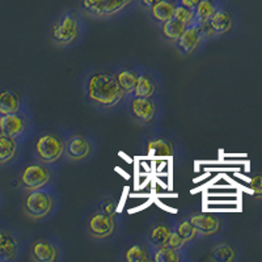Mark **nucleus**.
<instances>
[{"label":"nucleus","instance_id":"obj_1","mask_svg":"<svg viewBox=\"0 0 262 262\" xmlns=\"http://www.w3.org/2000/svg\"><path fill=\"white\" fill-rule=\"evenodd\" d=\"M83 93L86 102L100 112L114 111L126 100L113 70L91 69L84 76Z\"/></svg>","mask_w":262,"mask_h":262},{"label":"nucleus","instance_id":"obj_2","mask_svg":"<svg viewBox=\"0 0 262 262\" xmlns=\"http://www.w3.org/2000/svg\"><path fill=\"white\" fill-rule=\"evenodd\" d=\"M85 34L84 13L78 9H66L55 17L50 28V39L58 48H74Z\"/></svg>","mask_w":262,"mask_h":262},{"label":"nucleus","instance_id":"obj_3","mask_svg":"<svg viewBox=\"0 0 262 262\" xmlns=\"http://www.w3.org/2000/svg\"><path fill=\"white\" fill-rule=\"evenodd\" d=\"M23 207L25 215L32 221H45L57 212L59 207V195L51 185L27 191Z\"/></svg>","mask_w":262,"mask_h":262},{"label":"nucleus","instance_id":"obj_4","mask_svg":"<svg viewBox=\"0 0 262 262\" xmlns=\"http://www.w3.org/2000/svg\"><path fill=\"white\" fill-rule=\"evenodd\" d=\"M139 0H80V11L93 20H111L130 12Z\"/></svg>","mask_w":262,"mask_h":262},{"label":"nucleus","instance_id":"obj_5","mask_svg":"<svg viewBox=\"0 0 262 262\" xmlns=\"http://www.w3.org/2000/svg\"><path fill=\"white\" fill-rule=\"evenodd\" d=\"M34 156L48 165H55L66 156V137L57 131H43L34 142Z\"/></svg>","mask_w":262,"mask_h":262},{"label":"nucleus","instance_id":"obj_6","mask_svg":"<svg viewBox=\"0 0 262 262\" xmlns=\"http://www.w3.org/2000/svg\"><path fill=\"white\" fill-rule=\"evenodd\" d=\"M85 228L91 238L96 242H107L117 233L118 217L107 215L97 206L86 215Z\"/></svg>","mask_w":262,"mask_h":262},{"label":"nucleus","instance_id":"obj_7","mask_svg":"<svg viewBox=\"0 0 262 262\" xmlns=\"http://www.w3.org/2000/svg\"><path fill=\"white\" fill-rule=\"evenodd\" d=\"M54 179V173L51 165L36 160L27 164L20 172V186L25 191L36 190V189L45 188L51 185Z\"/></svg>","mask_w":262,"mask_h":262},{"label":"nucleus","instance_id":"obj_8","mask_svg":"<svg viewBox=\"0 0 262 262\" xmlns=\"http://www.w3.org/2000/svg\"><path fill=\"white\" fill-rule=\"evenodd\" d=\"M33 122L29 111H20L16 113L0 116V133L6 137L23 142L32 133Z\"/></svg>","mask_w":262,"mask_h":262},{"label":"nucleus","instance_id":"obj_9","mask_svg":"<svg viewBox=\"0 0 262 262\" xmlns=\"http://www.w3.org/2000/svg\"><path fill=\"white\" fill-rule=\"evenodd\" d=\"M95 139L83 133H71L66 137V156L72 163H83L95 155L97 148Z\"/></svg>","mask_w":262,"mask_h":262},{"label":"nucleus","instance_id":"obj_10","mask_svg":"<svg viewBox=\"0 0 262 262\" xmlns=\"http://www.w3.org/2000/svg\"><path fill=\"white\" fill-rule=\"evenodd\" d=\"M30 258L36 262H57L63 257V247L53 236H39L30 244Z\"/></svg>","mask_w":262,"mask_h":262},{"label":"nucleus","instance_id":"obj_11","mask_svg":"<svg viewBox=\"0 0 262 262\" xmlns=\"http://www.w3.org/2000/svg\"><path fill=\"white\" fill-rule=\"evenodd\" d=\"M128 113L135 122L140 125H149L158 114V102L152 97H135L128 96L125 100Z\"/></svg>","mask_w":262,"mask_h":262},{"label":"nucleus","instance_id":"obj_12","mask_svg":"<svg viewBox=\"0 0 262 262\" xmlns=\"http://www.w3.org/2000/svg\"><path fill=\"white\" fill-rule=\"evenodd\" d=\"M203 42H205V39L202 36V29L198 24H194L191 27L185 28L174 46L182 55H191L200 49Z\"/></svg>","mask_w":262,"mask_h":262},{"label":"nucleus","instance_id":"obj_13","mask_svg":"<svg viewBox=\"0 0 262 262\" xmlns=\"http://www.w3.org/2000/svg\"><path fill=\"white\" fill-rule=\"evenodd\" d=\"M188 219L201 237H210L221 231V219L210 212H194Z\"/></svg>","mask_w":262,"mask_h":262},{"label":"nucleus","instance_id":"obj_14","mask_svg":"<svg viewBox=\"0 0 262 262\" xmlns=\"http://www.w3.org/2000/svg\"><path fill=\"white\" fill-rule=\"evenodd\" d=\"M159 79L156 74L152 70L147 67L139 66V74H138L137 85L134 88V92L131 96L135 97H152L155 98L158 92Z\"/></svg>","mask_w":262,"mask_h":262},{"label":"nucleus","instance_id":"obj_15","mask_svg":"<svg viewBox=\"0 0 262 262\" xmlns=\"http://www.w3.org/2000/svg\"><path fill=\"white\" fill-rule=\"evenodd\" d=\"M207 27L210 28L214 37L224 36L228 32H231V29L233 28V16L231 11L227 8L226 4L221 3V6L217 7L214 15L207 23Z\"/></svg>","mask_w":262,"mask_h":262},{"label":"nucleus","instance_id":"obj_16","mask_svg":"<svg viewBox=\"0 0 262 262\" xmlns=\"http://www.w3.org/2000/svg\"><path fill=\"white\" fill-rule=\"evenodd\" d=\"M147 149L151 155L160 156V158H172L176 155V147L173 140L167 135L158 133L149 135L147 139Z\"/></svg>","mask_w":262,"mask_h":262},{"label":"nucleus","instance_id":"obj_17","mask_svg":"<svg viewBox=\"0 0 262 262\" xmlns=\"http://www.w3.org/2000/svg\"><path fill=\"white\" fill-rule=\"evenodd\" d=\"M113 71L114 75H116V79L117 81H118L119 86L122 88V91L126 95V98H127L128 96L133 95L135 85H137L138 74H139V66L121 64L119 67H117L116 70H113Z\"/></svg>","mask_w":262,"mask_h":262},{"label":"nucleus","instance_id":"obj_18","mask_svg":"<svg viewBox=\"0 0 262 262\" xmlns=\"http://www.w3.org/2000/svg\"><path fill=\"white\" fill-rule=\"evenodd\" d=\"M20 111H29L21 98L20 93L13 90L0 91V116L16 113Z\"/></svg>","mask_w":262,"mask_h":262},{"label":"nucleus","instance_id":"obj_19","mask_svg":"<svg viewBox=\"0 0 262 262\" xmlns=\"http://www.w3.org/2000/svg\"><path fill=\"white\" fill-rule=\"evenodd\" d=\"M154 247L148 242L131 243L125 250L123 259L126 262H154Z\"/></svg>","mask_w":262,"mask_h":262},{"label":"nucleus","instance_id":"obj_20","mask_svg":"<svg viewBox=\"0 0 262 262\" xmlns=\"http://www.w3.org/2000/svg\"><path fill=\"white\" fill-rule=\"evenodd\" d=\"M177 7V0H160L156 4L148 8V15L156 24L160 25L167 20L173 17L174 9Z\"/></svg>","mask_w":262,"mask_h":262},{"label":"nucleus","instance_id":"obj_21","mask_svg":"<svg viewBox=\"0 0 262 262\" xmlns=\"http://www.w3.org/2000/svg\"><path fill=\"white\" fill-rule=\"evenodd\" d=\"M173 231V224L169 222H156L155 224H152L148 229L147 237H148V243L152 247H160V245H165L168 237H169L170 232Z\"/></svg>","mask_w":262,"mask_h":262},{"label":"nucleus","instance_id":"obj_22","mask_svg":"<svg viewBox=\"0 0 262 262\" xmlns=\"http://www.w3.org/2000/svg\"><path fill=\"white\" fill-rule=\"evenodd\" d=\"M221 0H200V3L196 4L195 8H194L196 24H207L217 7L221 6Z\"/></svg>","mask_w":262,"mask_h":262},{"label":"nucleus","instance_id":"obj_23","mask_svg":"<svg viewBox=\"0 0 262 262\" xmlns=\"http://www.w3.org/2000/svg\"><path fill=\"white\" fill-rule=\"evenodd\" d=\"M185 25L182 24L181 21H179L177 18L172 17L169 20H167L165 23L160 24V32L161 37H163L164 41L170 42V43H176L177 39L180 38V36L182 34V32L185 30Z\"/></svg>","mask_w":262,"mask_h":262},{"label":"nucleus","instance_id":"obj_24","mask_svg":"<svg viewBox=\"0 0 262 262\" xmlns=\"http://www.w3.org/2000/svg\"><path fill=\"white\" fill-rule=\"evenodd\" d=\"M20 142L12 138L0 135V165H6L16 158Z\"/></svg>","mask_w":262,"mask_h":262},{"label":"nucleus","instance_id":"obj_25","mask_svg":"<svg viewBox=\"0 0 262 262\" xmlns=\"http://www.w3.org/2000/svg\"><path fill=\"white\" fill-rule=\"evenodd\" d=\"M20 254V242L15 235L9 233L8 237L0 245V261H15Z\"/></svg>","mask_w":262,"mask_h":262},{"label":"nucleus","instance_id":"obj_26","mask_svg":"<svg viewBox=\"0 0 262 262\" xmlns=\"http://www.w3.org/2000/svg\"><path fill=\"white\" fill-rule=\"evenodd\" d=\"M152 259H154V262H180L182 259L181 250L173 249L167 245L154 247Z\"/></svg>","mask_w":262,"mask_h":262},{"label":"nucleus","instance_id":"obj_27","mask_svg":"<svg viewBox=\"0 0 262 262\" xmlns=\"http://www.w3.org/2000/svg\"><path fill=\"white\" fill-rule=\"evenodd\" d=\"M236 258V252L228 243H219L214 245L210 252V259L217 262H231Z\"/></svg>","mask_w":262,"mask_h":262},{"label":"nucleus","instance_id":"obj_28","mask_svg":"<svg viewBox=\"0 0 262 262\" xmlns=\"http://www.w3.org/2000/svg\"><path fill=\"white\" fill-rule=\"evenodd\" d=\"M173 228L184 238L186 244L195 242V238L198 237V232H196V229L194 228V226L190 223L189 219H181V221L176 222L173 224Z\"/></svg>","mask_w":262,"mask_h":262},{"label":"nucleus","instance_id":"obj_29","mask_svg":"<svg viewBox=\"0 0 262 262\" xmlns=\"http://www.w3.org/2000/svg\"><path fill=\"white\" fill-rule=\"evenodd\" d=\"M173 17L177 18L179 21H181L185 27H191V25L196 24L195 12H194V9L188 8V7L180 6V4H177L176 9H174V15H173Z\"/></svg>","mask_w":262,"mask_h":262},{"label":"nucleus","instance_id":"obj_30","mask_svg":"<svg viewBox=\"0 0 262 262\" xmlns=\"http://www.w3.org/2000/svg\"><path fill=\"white\" fill-rule=\"evenodd\" d=\"M98 207H100L102 211L106 212L107 215L118 217V205H117V201L114 200L112 195L104 196V198L98 202Z\"/></svg>","mask_w":262,"mask_h":262},{"label":"nucleus","instance_id":"obj_31","mask_svg":"<svg viewBox=\"0 0 262 262\" xmlns=\"http://www.w3.org/2000/svg\"><path fill=\"white\" fill-rule=\"evenodd\" d=\"M165 245H167V247H170V248H173V249H177V250H184L185 249V247H186V243H185V240L184 238L181 237V236L179 235V233L176 232V231H174V228H173V231L172 232H170V235H169V237H168V240H167V243H165Z\"/></svg>","mask_w":262,"mask_h":262},{"label":"nucleus","instance_id":"obj_32","mask_svg":"<svg viewBox=\"0 0 262 262\" xmlns=\"http://www.w3.org/2000/svg\"><path fill=\"white\" fill-rule=\"evenodd\" d=\"M249 188L256 196H262V174H256L250 179Z\"/></svg>","mask_w":262,"mask_h":262},{"label":"nucleus","instance_id":"obj_33","mask_svg":"<svg viewBox=\"0 0 262 262\" xmlns=\"http://www.w3.org/2000/svg\"><path fill=\"white\" fill-rule=\"evenodd\" d=\"M200 3V0H177V4L184 7H188V8L194 9L196 4Z\"/></svg>","mask_w":262,"mask_h":262},{"label":"nucleus","instance_id":"obj_34","mask_svg":"<svg viewBox=\"0 0 262 262\" xmlns=\"http://www.w3.org/2000/svg\"><path fill=\"white\" fill-rule=\"evenodd\" d=\"M158 2H160V0H139V4H142L144 8L148 9V8H151L154 4L158 3Z\"/></svg>","mask_w":262,"mask_h":262},{"label":"nucleus","instance_id":"obj_35","mask_svg":"<svg viewBox=\"0 0 262 262\" xmlns=\"http://www.w3.org/2000/svg\"><path fill=\"white\" fill-rule=\"evenodd\" d=\"M9 231H7V229H4V228H0V245H2V243L4 242V240H6L7 237H8L9 236Z\"/></svg>","mask_w":262,"mask_h":262},{"label":"nucleus","instance_id":"obj_36","mask_svg":"<svg viewBox=\"0 0 262 262\" xmlns=\"http://www.w3.org/2000/svg\"><path fill=\"white\" fill-rule=\"evenodd\" d=\"M0 135H2V133H0Z\"/></svg>","mask_w":262,"mask_h":262}]
</instances>
